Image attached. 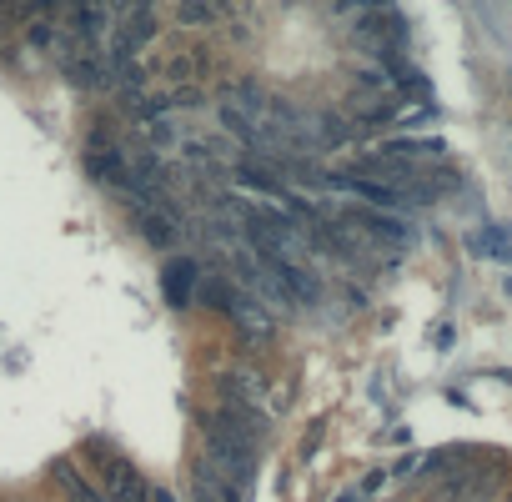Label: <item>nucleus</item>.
Listing matches in <instances>:
<instances>
[{"label": "nucleus", "instance_id": "nucleus-1", "mask_svg": "<svg viewBox=\"0 0 512 502\" xmlns=\"http://www.w3.org/2000/svg\"><path fill=\"white\" fill-rule=\"evenodd\" d=\"M91 452L101 457V482H106V492H111V502H146L151 497V482L116 452V442H91Z\"/></svg>", "mask_w": 512, "mask_h": 502}, {"label": "nucleus", "instance_id": "nucleus-2", "mask_svg": "<svg viewBox=\"0 0 512 502\" xmlns=\"http://www.w3.org/2000/svg\"><path fill=\"white\" fill-rule=\"evenodd\" d=\"M191 287H196V262H171L166 267V297L181 307V302H191Z\"/></svg>", "mask_w": 512, "mask_h": 502}, {"label": "nucleus", "instance_id": "nucleus-3", "mask_svg": "<svg viewBox=\"0 0 512 502\" xmlns=\"http://www.w3.org/2000/svg\"><path fill=\"white\" fill-rule=\"evenodd\" d=\"M141 226H146V236H151L156 246H171V241H176V221H171L166 211H146Z\"/></svg>", "mask_w": 512, "mask_h": 502}, {"label": "nucleus", "instance_id": "nucleus-4", "mask_svg": "<svg viewBox=\"0 0 512 502\" xmlns=\"http://www.w3.org/2000/svg\"><path fill=\"white\" fill-rule=\"evenodd\" d=\"M56 482H61V487L71 492V502H101V497H96V492H91V487H86V482H81V477H76V472H71L66 462L56 467Z\"/></svg>", "mask_w": 512, "mask_h": 502}, {"label": "nucleus", "instance_id": "nucleus-5", "mask_svg": "<svg viewBox=\"0 0 512 502\" xmlns=\"http://www.w3.org/2000/svg\"><path fill=\"white\" fill-rule=\"evenodd\" d=\"M176 21H181V26H211V21H221V11H216V6H181Z\"/></svg>", "mask_w": 512, "mask_h": 502}, {"label": "nucleus", "instance_id": "nucleus-6", "mask_svg": "<svg viewBox=\"0 0 512 502\" xmlns=\"http://www.w3.org/2000/svg\"><path fill=\"white\" fill-rule=\"evenodd\" d=\"M442 502H492V487H467L457 497H442Z\"/></svg>", "mask_w": 512, "mask_h": 502}, {"label": "nucleus", "instance_id": "nucleus-7", "mask_svg": "<svg viewBox=\"0 0 512 502\" xmlns=\"http://www.w3.org/2000/svg\"><path fill=\"white\" fill-rule=\"evenodd\" d=\"M151 502H176L171 492H161V487H151Z\"/></svg>", "mask_w": 512, "mask_h": 502}]
</instances>
